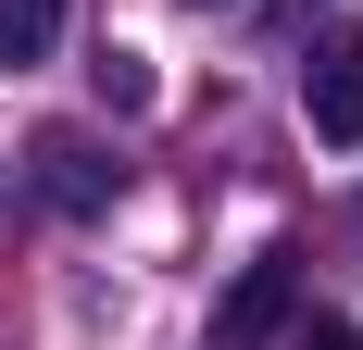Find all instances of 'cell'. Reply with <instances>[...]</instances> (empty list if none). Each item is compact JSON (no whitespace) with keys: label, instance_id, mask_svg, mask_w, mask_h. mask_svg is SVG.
<instances>
[{"label":"cell","instance_id":"1","mask_svg":"<svg viewBox=\"0 0 363 350\" xmlns=\"http://www.w3.org/2000/svg\"><path fill=\"white\" fill-rule=\"evenodd\" d=\"M38 201L50 213H113L125 201V163H113L88 125H50V138H38Z\"/></svg>","mask_w":363,"mask_h":350},{"label":"cell","instance_id":"6","mask_svg":"<svg viewBox=\"0 0 363 350\" xmlns=\"http://www.w3.org/2000/svg\"><path fill=\"white\" fill-rule=\"evenodd\" d=\"M289 350H363V325H351V313H301Z\"/></svg>","mask_w":363,"mask_h":350},{"label":"cell","instance_id":"2","mask_svg":"<svg viewBox=\"0 0 363 350\" xmlns=\"http://www.w3.org/2000/svg\"><path fill=\"white\" fill-rule=\"evenodd\" d=\"M301 113L326 150H363V26H338L313 63H301Z\"/></svg>","mask_w":363,"mask_h":350},{"label":"cell","instance_id":"7","mask_svg":"<svg viewBox=\"0 0 363 350\" xmlns=\"http://www.w3.org/2000/svg\"><path fill=\"white\" fill-rule=\"evenodd\" d=\"M188 13H238V0H188Z\"/></svg>","mask_w":363,"mask_h":350},{"label":"cell","instance_id":"5","mask_svg":"<svg viewBox=\"0 0 363 350\" xmlns=\"http://www.w3.org/2000/svg\"><path fill=\"white\" fill-rule=\"evenodd\" d=\"M88 75H101V101H113V113H150V101H163V75H150V50H125V38H113V50H101Z\"/></svg>","mask_w":363,"mask_h":350},{"label":"cell","instance_id":"3","mask_svg":"<svg viewBox=\"0 0 363 350\" xmlns=\"http://www.w3.org/2000/svg\"><path fill=\"white\" fill-rule=\"evenodd\" d=\"M289 263H301V250H263L251 276H238V300L213 313V338H225V350H263L276 325H289Z\"/></svg>","mask_w":363,"mask_h":350},{"label":"cell","instance_id":"4","mask_svg":"<svg viewBox=\"0 0 363 350\" xmlns=\"http://www.w3.org/2000/svg\"><path fill=\"white\" fill-rule=\"evenodd\" d=\"M63 38V0H0V63H50Z\"/></svg>","mask_w":363,"mask_h":350}]
</instances>
